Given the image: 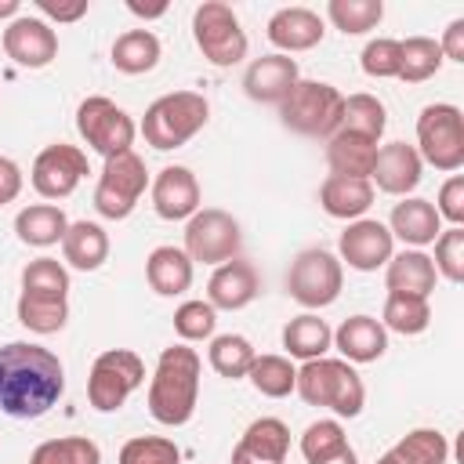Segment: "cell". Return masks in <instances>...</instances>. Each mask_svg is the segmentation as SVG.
<instances>
[{
	"instance_id": "52",
	"label": "cell",
	"mask_w": 464,
	"mask_h": 464,
	"mask_svg": "<svg viewBox=\"0 0 464 464\" xmlns=\"http://www.w3.org/2000/svg\"><path fill=\"white\" fill-rule=\"evenodd\" d=\"M319 464H359V457H355V450L348 446V450H341L337 457H330V460H319Z\"/></svg>"
},
{
	"instance_id": "12",
	"label": "cell",
	"mask_w": 464,
	"mask_h": 464,
	"mask_svg": "<svg viewBox=\"0 0 464 464\" xmlns=\"http://www.w3.org/2000/svg\"><path fill=\"white\" fill-rule=\"evenodd\" d=\"M239 246H243V232H239V221L228 210L199 207L185 225V254H188V261L225 265L232 257H239Z\"/></svg>"
},
{
	"instance_id": "51",
	"label": "cell",
	"mask_w": 464,
	"mask_h": 464,
	"mask_svg": "<svg viewBox=\"0 0 464 464\" xmlns=\"http://www.w3.org/2000/svg\"><path fill=\"white\" fill-rule=\"evenodd\" d=\"M127 11L130 14H138V18H160V14H167V4H138V0H127Z\"/></svg>"
},
{
	"instance_id": "13",
	"label": "cell",
	"mask_w": 464,
	"mask_h": 464,
	"mask_svg": "<svg viewBox=\"0 0 464 464\" xmlns=\"http://www.w3.org/2000/svg\"><path fill=\"white\" fill-rule=\"evenodd\" d=\"M87 178V152L80 145H47L36 152L29 181L44 199H65L76 192V185Z\"/></svg>"
},
{
	"instance_id": "29",
	"label": "cell",
	"mask_w": 464,
	"mask_h": 464,
	"mask_svg": "<svg viewBox=\"0 0 464 464\" xmlns=\"http://www.w3.org/2000/svg\"><path fill=\"white\" fill-rule=\"evenodd\" d=\"M65 228H69V218L54 203L22 207L18 218H14V232H18V239L25 246H54V243H62Z\"/></svg>"
},
{
	"instance_id": "38",
	"label": "cell",
	"mask_w": 464,
	"mask_h": 464,
	"mask_svg": "<svg viewBox=\"0 0 464 464\" xmlns=\"http://www.w3.org/2000/svg\"><path fill=\"white\" fill-rule=\"evenodd\" d=\"M246 377L265 399H286L297 384V366L286 355H254V366Z\"/></svg>"
},
{
	"instance_id": "33",
	"label": "cell",
	"mask_w": 464,
	"mask_h": 464,
	"mask_svg": "<svg viewBox=\"0 0 464 464\" xmlns=\"http://www.w3.org/2000/svg\"><path fill=\"white\" fill-rule=\"evenodd\" d=\"M384 127H388V109H384V102L377 94L359 91V94H348L344 98L341 130H352V134H362L370 141H381Z\"/></svg>"
},
{
	"instance_id": "14",
	"label": "cell",
	"mask_w": 464,
	"mask_h": 464,
	"mask_svg": "<svg viewBox=\"0 0 464 464\" xmlns=\"http://www.w3.org/2000/svg\"><path fill=\"white\" fill-rule=\"evenodd\" d=\"M341 265L355 268V272H377L381 265L392 261V250H395V239L388 232L384 221L377 218H359V221H348V228L341 232Z\"/></svg>"
},
{
	"instance_id": "34",
	"label": "cell",
	"mask_w": 464,
	"mask_h": 464,
	"mask_svg": "<svg viewBox=\"0 0 464 464\" xmlns=\"http://www.w3.org/2000/svg\"><path fill=\"white\" fill-rule=\"evenodd\" d=\"M254 344L243 337V334H221V337H210V348H207V359L214 366V373L228 377V381H239L250 373L254 366Z\"/></svg>"
},
{
	"instance_id": "5",
	"label": "cell",
	"mask_w": 464,
	"mask_h": 464,
	"mask_svg": "<svg viewBox=\"0 0 464 464\" xmlns=\"http://www.w3.org/2000/svg\"><path fill=\"white\" fill-rule=\"evenodd\" d=\"M283 127L304 138H330L341 130L344 94L326 80H297V87L279 102Z\"/></svg>"
},
{
	"instance_id": "24",
	"label": "cell",
	"mask_w": 464,
	"mask_h": 464,
	"mask_svg": "<svg viewBox=\"0 0 464 464\" xmlns=\"http://www.w3.org/2000/svg\"><path fill=\"white\" fill-rule=\"evenodd\" d=\"M319 207H323L330 218L359 221V218L373 207V185H370L366 178H341V174H330V178L319 185Z\"/></svg>"
},
{
	"instance_id": "7",
	"label": "cell",
	"mask_w": 464,
	"mask_h": 464,
	"mask_svg": "<svg viewBox=\"0 0 464 464\" xmlns=\"http://www.w3.org/2000/svg\"><path fill=\"white\" fill-rule=\"evenodd\" d=\"M192 36H196V47L203 51V58L218 69L239 65L250 47L246 33L239 25V14L225 0H203L192 11Z\"/></svg>"
},
{
	"instance_id": "6",
	"label": "cell",
	"mask_w": 464,
	"mask_h": 464,
	"mask_svg": "<svg viewBox=\"0 0 464 464\" xmlns=\"http://www.w3.org/2000/svg\"><path fill=\"white\" fill-rule=\"evenodd\" d=\"M417 156L435 170H460L464 167V112L450 102L424 105L417 116Z\"/></svg>"
},
{
	"instance_id": "27",
	"label": "cell",
	"mask_w": 464,
	"mask_h": 464,
	"mask_svg": "<svg viewBox=\"0 0 464 464\" xmlns=\"http://www.w3.org/2000/svg\"><path fill=\"white\" fill-rule=\"evenodd\" d=\"M145 279L160 297H178L192 286V261L181 246H156L145 257Z\"/></svg>"
},
{
	"instance_id": "35",
	"label": "cell",
	"mask_w": 464,
	"mask_h": 464,
	"mask_svg": "<svg viewBox=\"0 0 464 464\" xmlns=\"http://www.w3.org/2000/svg\"><path fill=\"white\" fill-rule=\"evenodd\" d=\"M399 51H402L399 80H406V83L431 80L446 62L442 51H439V40H431V36H406V40H399Z\"/></svg>"
},
{
	"instance_id": "49",
	"label": "cell",
	"mask_w": 464,
	"mask_h": 464,
	"mask_svg": "<svg viewBox=\"0 0 464 464\" xmlns=\"http://www.w3.org/2000/svg\"><path fill=\"white\" fill-rule=\"evenodd\" d=\"M36 7L54 22H76L87 14V0H36Z\"/></svg>"
},
{
	"instance_id": "53",
	"label": "cell",
	"mask_w": 464,
	"mask_h": 464,
	"mask_svg": "<svg viewBox=\"0 0 464 464\" xmlns=\"http://www.w3.org/2000/svg\"><path fill=\"white\" fill-rule=\"evenodd\" d=\"M18 0H0V18H18Z\"/></svg>"
},
{
	"instance_id": "20",
	"label": "cell",
	"mask_w": 464,
	"mask_h": 464,
	"mask_svg": "<svg viewBox=\"0 0 464 464\" xmlns=\"http://www.w3.org/2000/svg\"><path fill=\"white\" fill-rule=\"evenodd\" d=\"M290 428L279 417H257L246 424L232 450V464H286Z\"/></svg>"
},
{
	"instance_id": "15",
	"label": "cell",
	"mask_w": 464,
	"mask_h": 464,
	"mask_svg": "<svg viewBox=\"0 0 464 464\" xmlns=\"http://www.w3.org/2000/svg\"><path fill=\"white\" fill-rule=\"evenodd\" d=\"M4 54L22 69H44L58 58V33L44 18L18 14L4 29Z\"/></svg>"
},
{
	"instance_id": "26",
	"label": "cell",
	"mask_w": 464,
	"mask_h": 464,
	"mask_svg": "<svg viewBox=\"0 0 464 464\" xmlns=\"http://www.w3.org/2000/svg\"><path fill=\"white\" fill-rule=\"evenodd\" d=\"M373 160H377V141L362 138V134H352V130H337L326 138V163H330V174H341V178H366L373 174Z\"/></svg>"
},
{
	"instance_id": "47",
	"label": "cell",
	"mask_w": 464,
	"mask_h": 464,
	"mask_svg": "<svg viewBox=\"0 0 464 464\" xmlns=\"http://www.w3.org/2000/svg\"><path fill=\"white\" fill-rule=\"evenodd\" d=\"M435 210H439V218H446L450 225H457V228L464 225V174H453V178L442 181Z\"/></svg>"
},
{
	"instance_id": "25",
	"label": "cell",
	"mask_w": 464,
	"mask_h": 464,
	"mask_svg": "<svg viewBox=\"0 0 464 464\" xmlns=\"http://www.w3.org/2000/svg\"><path fill=\"white\" fill-rule=\"evenodd\" d=\"M435 265L424 250H402L392 254V261L384 265V286L388 294H410V297H428L435 290Z\"/></svg>"
},
{
	"instance_id": "48",
	"label": "cell",
	"mask_w": 464,
	"mask_h": 464,
	"mask_svg": "<svg viewBox=\"0 0 464 464\" xmlns=\"http://www.w3.org/2000/svg\"><path fill=\"white\" fill-rule=\"evenodd\" d=\"M22 167L11 160V156H0V207H7V203H14L18 199V192H22Z\"/></svg>"
},
{
	"instance_id": "46",
	"label": "cell",
	"mask_w": 464,
	"mask_h": 464,
	"mask_svg": "<svg viewBox=\"0 0 464 464\" xmlns=\"http://www.w3.org/2000/svg\"><path fill=\"white\" fill-rule=\"evenodd\" d=\"M435 272L450 283H464V228L450 225L446 232H439L435 239V257H431Z\"/></svg>"
},
{
	"instance_id": "22",
	"label": "cell",
	"mask_w": 464,
	"mask_h": 464,
	"mask_svg": "<svg viewBox=\"0 0 464 464\" xmlns=\"http://www.w3.org/2000/svg\"><path fill=\"white\" fill-rule=\"evenodd\" d=\"M334 348L344 362H377L388 352V330L373 315H348L334 330Z\"/></svg>"
},
{
	"instance_id": "41",
	"label": "cell",
	"mask_w": 464,
	"mask_h": 464,
	"mask_svg": "<svg viewBox=\"0 0 464 464\" xmlns=\"http://www.w3.org/2000/svg\"><path fill=\"white\" fill-rule=\"evenodd\" d=\"M22 290L40 297H69V272L58 257H36L22 268Z\"/></svg>"
},
{
	"instance_id": "30",
	"label": "cell",
	"mask_w": 464,
	"mask_h": 464,
	"mask_svg": "<svg viewBox=\"0 0 464 464\" xmlns=\"http://www.w3.org/2000/svg\"><path fill=\"white\" fill-rule=\"evenodd\" d=\"M446 457L450 442L439 428H413L388 453H381L377 464H446Z\"/></svg>"
},
{
	"instance_id": "18",
	"label": "cell",
	"mask_w": 464,
	"mask_h": 464,
	"mask_svg": "<svg viewBox=\"0 0 464 464\" xmlns=\"http://www.w3.org/2000/svg\"><path fill=\"white\" fill-rule=\"evenodd\" d=\"M257 294H261V276H257V268H254L250 261H243V257H232V261L218 265L214 276H210V283H207V301H210L214 312H218V308H221V312H239V308H246Z\"/></svg>"
},
{
	"instance_id": "36",
	"label": "cell",
	"mask_w": 464,
	"mask_h": 464,
	"mask_svg": "<svg viewBox=\"0 0 464 464\" xmlns=\"http://www.w3.org/2000/svg\"><path fill=\"white\" fill-rule=\"evenodd\" d=\"M431 323V304L428 297H410V294H388L384 301V319L381 326L384 330H395L402 337H417L424 334Z\"/></svg>"
},
{
	"instance_id": "45",
	"label": "cell",
	"mask_w": 464,
	"mask_h": 464,
	"mask_svg": "<svg viewBox=\"0 0 464 464\" xmlns=\"http://www.w3.org/2000/svg\"><path fill=\"white\" fill-rule=\"evenodd\" d=\"M359 65H362V72L373 76V80H392V76H399V65H402L399 40H392V36L370 40V44L362 47V54H359Z\"/></svg>"
},
{
	"instance_id": "43",
	"label": "cell",
	"mask_w": 464,
	"mask_h": 464,
	"mask_svg": "<svg viewBox=\"0 0 464 464\" xmlns=\"http://www.w3.org/2000/svg\"><path fill=\"white\" fill-rule=\"evenodd\" d=\"M120 464H181V450L163 435H134L120 446Z\"/></svg>"
},
{
	"instance_id": "44",
	"label": "cell",
	"mask_w": 464,
	"mask_h": 464,
	"mask_svg": "<svg viewBox=\"0 0 464 464\" xmlns=\"http://www.w3.org/2000/svg\"><path fill=\"white\" fill-rule=\"evenodd\" d=\"M218 326V312L210 308V301H185L174 312V334L188 344V341H207L214 337Z\"/></svg>"
},
{
	"instance_id": "11",
	"label": "cell",
	"mask_w": 464,
	"mask_h": 464,
	"mask_svg": "<svg viewBox=\"0 0 464 464\" xmlns=\"http://www.w3.org/2000/svg\"><path fill=\"white\" fill-rule=\"evenodd\" d=\"M145 185H149V170H145V160L134 149L123 152V156H112L102 167V178H98V188H94V210L109 221H123L138 207Z\"/></svg>"
},
{
	"instance_id": "42",
	"label": "cell",
	"mask_w": 464,
	"mask_h": 464,
	"mask_svg": "<svg viewBox=\"0 0 464 464\" xmlns=\"http://www.w3.org/2000/svg\"><path fill=\"white\" fill-rule=\"evenodd\" d=\"M341 450H348V435L341 428V420H315L304 428L301 435V457L308 464H319V460H330L337 457Z\"/></svg>"
},
{
	"instance_id": "40",
	"label": "cell",
	"mask_w": 464,
	"mask_h": 464,
	"mask_svg": "<svg viewBox=\"0 0 464 464\" xmlns=\"http://www.w3.org/2000/svg\"><path fill=\"white\" fill-rule=\"evenodd\" d=\"M326 18L344 36H362V33L377 29V22L384 18V4L381 0H330L326 4Z\"/></svg>"
},
{
	"instance_id": "9",
	"label": "cell",
	"mask_w": 464,
	"mask_h": 464,
	"mask_svg": "<svg viewBox=\"0 0 464 464\" xmlns=\"http://www.w3.org/2000/svg\"><path fill=\"white\" fill-rule=\"evenodd\" d=\"M341 286H344V265L337 261V254H330L323 246H308L290 261L286 290L297 304L326 308L341 297Z\"/></svg>"
},
{
	"instance_id": "10",
	"label": "cell",
	"mask_w": 464,
	"mask_h": 464,
	"mask_svg": "<svg viewBox=\"0 0 464 464\" xmlns=\"http://www.w3.org/2000/svg\"><path fill=\"white\" fill-rule=\"evenodd\" d=\"M76 130H80V138H83L98 156H105V160L130 152L134 134H138L134 120H130L116 102H109V98H102V94H91V98L80 102V109H76Z\"/></svg>"
},
{
	"instance_id": "4",
	"label": "cell",
	"mask_w": 464,
	"mask_h": 464,
	"mask_svg": "<svg viewBox=\"0 0 464 464\" xmlns=\"http://www.w3.org/2000/svg\"><path fill=\"white\" fill-rule=\"evenodd\" d=\"M207 120H210V105L199 91H170L145 109L141 134H145V145L170 152L192 141L207 127Z\"/></svg>"
},
{
	"instance_id": "32",
	"label": "cell",
	"mask_w": 464,
	"mask_h": 464,
	"mask_svg": "<svg viewBox=\"0 0 464 464\" xmlns=\"http://www.w3.org/2000/svg\"><path fill=\"white\" fill-rule=\"evenodd\" d=\"M156 62H160V40H156V33H149V29H127V33L116 36V44H112V65L120 72L141 76V72L156 69Z\"/></svg>"
},
{
	"instance_id": "19",
	"label": "cell",
	"mask_w": 464,
	"mask_h": 464,
	"mask_svg": "<svg viewBox=\"0 0 464 464\" xmlns=\"http://www.w3.org/2000/svg\"><path fill=\"white\" fill-rule=\"evenodd\" d=\"M420 170H424V163H420V156H417L413 145H406V141H388V145L377 149L370 185H377V188L388 192V196H402V199H406V192H413V188L420 185Z\"/></svg>"
},
{
	"instance_id": "2",
	"label": "cell",
	"mask_w": 464,
	"mask_h": 464,
	"mask_svg": "<svg viewBox=\"0 0 464 464\" xmlns=\"http://www.w3.org/2000/svg\"><path fill=\"white\" fill-rule=\"evenodd\" d=\"M199 370H203V362H199L196 348H188L185 341L160 352L156 373L149 381L152 420H160L167 428H181L192 420L196 402H199Z\"/></svg>"
},
{
	"instance_id": "16",
	"label": "cell",
	"mask_w": 464,
	"mask_h": 464,
	"mask_svg": "<svg viewBox=\"0 0 464 464\" xmlns=\"http://www.w3.org/2000/svg\"><path fill=\"white\" fill-rule=\"evenodd\" d=\"M301 80V69H297V58L290 54H265V58H254L243 72V91L246 98L254 102H265V105H279Z\"/></svg>"
},
{
	"instance_id": "37",
	"label": "cell",
	"mask_w": 464,
	"mask_h": 464,
	"mask_svg": "<svg viewBox=\"0 0 464 464\" xmlns=\"http://www.w3.org/2000/svg\"><path fill=\"white\" fill-rule=\"evenodd\" d=\"M18 323L33 334H58L69 323V301L62 297H40V294H25L18 297Z\"/></svg>"
},
{
	"instance_id": "28",
	"label": "cell",
	"mask_w": 464,
	"mask_h": 464,
	"mask_svg": "<svg viewBox=\"0 0 464 464\" xmlns=\"http://www.w3.org/2000/svg\"><path fill=\"white\" fill-rule=\"evenodd\" d=\"M62 257L80 268V272H94L105 265L109 257V236L98 221H69L65 236H62Z\"/></svg>"
},
{
	"instance_id": "39",
	"label": "cell",
	"mask_w": 464,
	"mask_h": 464,
	"mask_svg": "<svg viewBox=\"0 0 464 464\" xmlns=\"http://www.w3.org/2000/svg\"><path fill=\"white\" fill-rule=\"evenodd\" d=\"M29 464H102V450L87 435H62L40 442L29 453Z\"/></svg>"
},
{
	"instance_id": "8",
	"label": "cell",
	"mask_w": 464,
	"mask_h": 464,
	"mask_svg": "<svg viewBox=\"0 0 464 464\" xmlns=\"http://www.w3.org/2000/svg\"><path fill=\"white\" fill-rule=\"evenodd\" d=\"M145 384V362L130 348H109L91 362L87 373V399L98 413L120 410L138 388Z\"/></svg>"
},
{
	"instance_id": "21",
	"label": "cell",
	"mask_w": 464,
	"mask_h": 464,
	"mask_svg": "<svg viewBox=\"0 0 464 464\" xmlns=\"http://www.w3.org/2000/svg\"><path fill=\"white\" fill-rule=\"evenodd\" d=\"M323 18L312 7H279L268 18V40L279 47V54H297V51H312L315 44H323Z\"/></svg>"
},
{
	"instance_id": "3",
	"label": "cell",
	"mask_w": 464,
	"mask_h": 464,
	"mask_svg": "<svg viewBox=\"0 0 464 464\" xmlns=\"http://www.w3.org/2000/svg\"><path fill=\"white\" fill-rule=\"evenodd\" d=\"M294 392L308 406L334 410L337 417H359L362 402H366V388H362V377L355 373V366L344 359H326V355L308 359L297 370Z\"/></svg>"
},
{
	"instance_id": "50",
	"label": "cell",
	"mask_w": 464,
	"mask_h": 464,
	"mask_svg": "<svg viewBox=\"0 0 464 464\" xmlns=\"http://www.w3.org/2000/svg\"><path fill=\"white\" fill-rule=\"evenodd\" d=\"M439 51H442V58H450V62H464V18H453V22L446 25V33H442V40H439Z\"/></svg>"
},
{
	"instance_id": "1",
	"label": "cell",
	"mask_w": 464,
	"mask_h": 464,
	"mask_svg": "<svg viewBox=\"0 0 464 464\" xmlns=\"http://www.w3.org/2000/svg\"><path fill=\"white\" fill-rule=\"evenodd\" d=\"M65 392L62 359L29 341H11L0 348V410L18 420H36L58 406Z\"/></svg>"
},
{
	"instance_id": "23",
	"label": "cell",
	"mask_w": 464,
	"mask_h": 464,
	"mask_svg": "<svg viewBox=\"0 0 464 464\" xmlns=\"http://www.w3.org/2000/svg\"><path fill=\"white\" fill-rule=\"evenodd\" d=\"M388 232H392V239H402V243H410L413 250H420V246H428V243L439 239L442 218H439L435 203H428V199H420V196H410V199L395 203L392 221H388Z\"/></svg>"
},
{
	"instance_id": "17",
	"label": "cell",
	"mask_w": 464,
	"mask_h": 464,
	"mask_svg": "<svg viewBox=\"0 0 464 464\" xmlns=\"http://www.w3.org/2000/svg\"><path fill=\"white\" fill-rule=\"evenodd\" d=\"M152 210L163 221H188L199 210V181L188 167H163L152 178Z\"/></svg>"
},
{
	"instance_id": "31",
	"label": "cell",
	"mask_w": 464,
	"mask_h": 464,
	"mask_svg": "<svg viewBox=\"0 0 464 464\" xmlns=\"http://www.w3.org/2000/svg\"><path fill=\"white\" fill-rule=\"evenodd\" d=\"M330 344H334V330L326 326V319H319V315H312V312L294 315V319L283 326V348H286L290 359H301V362L319 359V355L330 352Z\"/></svg>"
}]
</instances>
